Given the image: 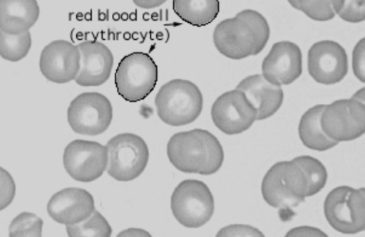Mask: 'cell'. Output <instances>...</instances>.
I'll return each mask as SVG.
<instances>
[{"label": "cell", "mask_w": 365, "mask_h": 237, "mask_svg": "<svg viewBox=\"0 0 365 237\" xmlns=\"http://www.w3.org/2000/svg\"><path fill=\"white\" fill-rule=\"evenodd\" d=\"M269 33L266 19L257 11L245 9L215 26L213 42L221 54L239 60L259 53L265 47Z\"/></svg>", "instance_id": "6da1fadb"}, {"label": "cell", "mask_w": 365, "mask_h": 237, "mask_svg": "<svg viewBox=\"0 0 365 237\" xmlns=\"http://www.w3.org/2000/svg\"><path fill=\"white\" fill-rule=\"evenodd\" d=\"M167 154L177 169L202 175L217 172L224 160L219 140L211 132L202 129L174 134L168 142Z\"/></svg>", "instance_id": "7a4b0ae2"}, {"label": "cell", "mask_w": 365, "mask_h": 237, "mask_svg": "<svg viewBox=\"0 0 365 237\" xmlns=\"http://www.w3.org/2000/svg\"><path fill=\"white\" fill-rule=\"evenodd\" d=\"M155 105L159 118L165 124L178 127L194 122L200 115L203 98L192 82L173 79L163 85L157 93Z\"/></svg>", "instance_id": "3957f363"}, {"label": "cell", "mask_w": 365, "mask_h": 237, "mask_svg": "<svg viewBox=\"0 0 365 237\" xmlns=\"http://www.w3.org/2000/svg\"><path fill=\"white\" fill-rule=\"evenodd\" d=\"M307 179L294 162L282 161L271 167L262 182V194L271 206L290 210L307 197Z\"/></svg>", "instance_id": "277c9868"}, {"label": "cell", "mask_w": 365, "mask_h": 237, "mask_svg": "<svg viewBox=\"0 0 365 237\" xmlns=\"http://www.w3.org/2000/svg\"><path fill=\"white\" fill-rule=\"evenodd\" d=\"M158 78V65L147 53L132 52L123 56L115 72L117 92L125 100H144L154 90Z\"/></svg>", "instance_id": "5b68a950"}, {"label": "cell", "mask_w": 365, "mask_h": 237, "mask_svg": "<svg viewBox=\"0 0 365 237\" xmlns=\"http://www.w3.org/2000/svg\"><path fill=\"white\" fill-rule=\"evenodd\" d=\"M170 207L180 224L187 228H199L211 218L215 209L214 198L204 182L186 179L174 189Z\"/></svg>", "instance_id": "8992f818"}, {"label": "cell", "mask_w": 365, "mask_h": 237, "mask_svg": "<svg viewBox=\"0 0 365 237\" xmlns=\"http://www.w3.org/2000/svg\"><path fill=\"white\" fill-rule=\"evenodd\" d=\"M325 217L330 226L344 234L365 228V191L348 186L334 188L324 203Z\"/></svg>", "instance_id": "52a82bcc"}, {"label": "cell", "mask_w": 365, "mask_h": 237, "mask_svg": "<svg viewBox=\"0 0 365 237\" xmlns=\"http://www.w3.org/2000/svg\"><path fill=\"white\" fill-rule=\"evenodd\" d=\"M108 173L113 179L128 181L138 177L145 169L149 150L144 139L133 133H121L106 144Z\"/></svg>", "instance_id": "ba28073f"}, {"label": "cell", "mask_w": 365, "mask_h": 237, "mask_svg": "<svg viewBox=\"0 0 365 237\" xmlns=\"http://www.w3.org/2000/svg\"><path fill=\"white\" fill-rule=\"evenodd\" d=\"M113 119L111 102L104 95L86 92L77 95L67 110V120L76 133L94 136L104 132Z\"/></svg>", "instance_id": "9c48e42d"}, {"label": "cell", "mask_w": 365, "mask_h": 237, "mask_svg": "<svg viewBox=\"0 0 365 237\" xmlns=\"http://www.w3.org/2000/svg\"><path fill=\"white\" fill-rule=\"evenodd\" d=\"M320 124L326 135L334 141L355 139L365 131L364 102L352 97L325 105Z\"/></svg>", "instance_id": "30bf717a"}, {"label": "cell", "mask_w": 365, "mask_h": 237, "mask_svg": "<svg viewBox=\"0 0 365 237\" xmlns=\"http://www.w3.org/2000/svg\"><path fill=\"white\" fill-rule=\"evenodd\" d=\"M63 162L73 179L91 182L99 178L107 167V148L97 142L75 139L66 147Z\"/></svg>", "instance_id": "8fae6325"}, {"label": "cell", "mask_w": 365, "mask_h": 237, "mask_svg": "<svg viewBox=\"0 0 365 237\" xmlns=\"http://www.w3.org/2000/svg\"><path fill=\"white\" fill-rule=\"evenodd\" d=\"M215 125L227 135L240 134L256 120L257 112L245 94L237 89L220 95L211 107Z\"/></svg>", "instance_id": "7c38bea8"}, {"label": "cell", "mask_w": 365, "mask_h": 237, "mask_svg": "<svg viewBox=\"0 0 365 237\" xmlns=\"http://www.w3.org/2000/svg\"><path fill=\"white\" fill-rule=\"evenodd\" d=\"M308 71L317 83L331 85L340 82L348 72V58L338 43L326 40L314 43L308 51Z\"/></svg>", "instance_id": "4fadbf2b"}, {"label": "cell", "mask_w": 365, "mask_h": 237, "mask_svg": "<svg viewBox=\"0 0 365 237\" xmlns=\"http://www.w3.org/2000/svg\"><path fill=\"white\" fill-rule=\"evenodd\" d=\"M80 61L81 54L77 45L66 40H55L43 48L39 68L49 81L66 83L76 78Z\"/></svg>", "instance_id": "5bb4252c"}, {"label": "cell", "mask_w": 365, "mask_h": 237, "mask_svg": "<svg viewBox=\"0 0 365 237\" xmlns=\"http://www.w3.org/2000/svg\"><path fill=\"white\" fill-rule=\"evenodd\" d=\"M263 77L281 86L296 80L302 73V55L294 43L282 41L275 43L262 64Z\"/></svg>", "instance_id": "9a60e30c"}, {"label": "cell", "mask_w": 365, "mask_h": 237, "mask_svg": "<svg viewBox=\"0 0 365 237\" xmlns=\"http://www.w3.org/2000/svg\"><path fill=\"white\" fill-rule=\"evenodd\" d=\"M80 69L76 83L84 87L99 86L109 78L114 63L112 51L98 41H84L78 45Z\"/></svg>", "instance_id": "2e32d148"}, {"label": "cell", "mask_w": 365, "mask_h": 237, "mask_svg": "<svg viewBox=\"0 0 365 237\" xmlns=\"http://www.w3.org/2000/svg\"><path fill=\"white\" fill-rule=\"evenodd\" d=\"M95 210L93 196L80 188H66L54 194L47 204L49 216L65 225L78 223Z\"/></svg>", "instance_id": "e0dca14e"}, {"label": "cell", "mask_w": 365, "mask_h": 237, "mask_svg": "<svg viewBox=\"0 0 365 237\" xmlns=\"http://www.w3.org/2000/svg\"><path fill=\"white\" fill-rule=\"evenodd\" d=\"M257 112L256 120L273 115L281 107L284 93L280 86L274 85L259 74L249 75L237 85Z\"/></svg>", "instance_id": "ac0fdd59"}, {"label": "cell", "mask_w": 365, "mask_h": 237, "mask_svg": "<svg viewBox=\"0 0 365 237\" xmlns=\"http://www.w3.org/2000/svg\"><path fill=\"white\" fill-rule=\"evenodd\" d=\"M39 14L36 0H0V29L14 35L26 32Z\"/></svg>", "instance_id": "d6986e66"}, {"label": "cell", "mask_w": 365, "mask_h": 237, "mask_svg": "<svg viewBox=\"0 0 365 237\" xmlns=\"http://www.w3.org/2000/svg\"><path fill=\"white\" fill-rule=\"evenodd\" d=\"M325 105H317L308 109L302 116L299 124V136L303 144L309 149L325 151L338 144L323 132L320 119Z\"/></svg>", "instance_id": "ffe728a7"}, {"label": "cell", "mask_w": 365, "mask_h": 237, "mask_svg": "<svg viewBox=\"0 0 365 237\" xmlns=\"http://www.w3.org/2000/svg\"><path fill=\"white\" fill-rule=\"evenodd\" d=\"M173 9L183 21L201 27L210 24L220 12L219 0H173Z\"/></svg>", "instance_id": "44dd1931"}, {"label": "cell", "mask_w": 365, "mask_h": 237, "mask_svg": "<svg viewBox=\"0 0 365 237\" xmlns=\"http://www.w3.org/2000/svg\"><path fill=\"white\" fill-rule=\"evenodd\" d=\"M301 167L307 179V196L319 192L325 186L327 172L324 164L311 156L302 155L293 159Z\"/></svg>", "instance_id": "7402d4cb"}, {"label": "cell", "mask_w": 365, "mask_h": 237, "mask_svg": "<svg viewBox=\"0 0 365 237\" xmlns=\"http://www.w3.org/2000/svg\"><path fill=\"white\" fill-rule=\"evenodd\" d=\"M31 46L29 31L21 34H9L0 29V56L5 60L16 62L24 58Z\"/></svg>", "instance_id": "603a6c76"}, {"label": "cell", "mask_w": 365, "mask_h": 237, "mask_svg": "<svg viewBox=\"0 0 365 237\" xmlns=\"http://www.w3.org/2000/svg\"><path fill=\"white\" fill-rule=\"evenodd\" d=\"M294 9L300 10L310 19L325 21L337 14L341 0H287Z\"/></svg>", "instance_id": "cb8c5ba5"}, {"label": "cell", "mask_w": 365, "mask_h": 237, "mask_svg": "<svg viewBox=\"0 0 365 237\" xmlns=\"http://www.w3.org/2000/svg\"><path fill=\"white\" fill-rule=\"evenodd\" d=\"M69 236H110L112 228L106 218L98 211H93L86 220L73 225H67Z\"/></svg>", "instance_id": "d4e9b609"}, {"label": "cell", "mask_w": 365, "mask_h": 237, "mask_svg": "<svg viewBox=\"0 0 365 237\" xmlns=\"http://www.w3.org/2000/svg\"><path fill=\"white\" fill-rule=\"evenodd\" d=\"M43 223L42 219L36 214L22 212L12 220L9 226V236L12 237L41 236Z\"/></svg>", "instance_id": "484cf974"}, {"label": "cell", "mask_w": 365, "mask_h": 237, "mask_svg": "<svg viewBox=\"0 0 365 237\" xmlns=\"http://www.w3.org/2000/svg\"><path fill=\"white\" fill-rule=\"evenodd\" d=\"M337 14L347 22L363 21L365 19V0H341Z\"/></svg>", "instance_id": "4316f807"}, {"label": "cell", "mask_w": 365, "mask_h": 237, "mask_svg": "<svg viewBox=\"0 0 365 237\" xmlns=\"http://www.w3.org/2000/svg\"><path fill=\"white\" fill-rule=\"evenodd\" d=\"M16 194V184L13 177L0 167V211L12 202Z\"/></svg>", "instance_id": "83f0119b"}, {"label": "cell", "mask_w": 365, "mask_h": 237, "mask_svg": "<svg viewBox=\"0 0 365 237\" xmlns=\"http://www.w3.org/2000/svg\"><path fill=\"white\" fill-rule=\"evenodd\" d=\"M364 38L361 39L355 46L352 53V67L356 77L364 82Z\"/></svg>", "instance_id": "f1b7e54d"}, {"label": "cell", "mask_w": 365, "mask_h": 237, "mask_svg": "<svg viewBox=\"0 0 365 237\" xmlns=\"http://www.w3.org/2000/svg\"><path fill=\"white\" fill-rule=\"evenodd\" d=\"M258 229L248 225H230L222 228L217 236H263Z\"/></svg>", "instance_id": "f546056e"}, {"label": "cell", "mask_w": 365, "mask_h": 237, "mask_svg": "<svg viewBox=\"0 0 365 237\" xmlns=\"http://www.w3.org/2000/svg\"><path fill=\"white\" fill-rule=\"evenodd\" d=\"M286 236H327V235L317 228L302 226L290 230Z\"/></svg>", "instance_id": "4dcf8cb0"}, {"label": "cell", "mask_w": 365, "mask_h": 237, "mask_svg": "<svg viewBox=\"0 0 365 237\" xmlns=\"http://www.w3.org/2000/svg\"><path fill=\"white\" fill-rule=\"evenodd\" d=\"M167 0H133L139 8L150 9L160 6Z\"/></svg>", "instance_id": "1f68e13d"}, {"label": "cell", "mask_w": 365, "mask_h": 237, "mask_svg": "<svg viewBox=\"0 0 365 237\" xmlns=\"http://www.w3.org/2000/svg\"><path fill=\"white\" fill-rule=\"evenodd\" d=\"M150 236L149 233L148 232H146L144 230H142V229H138V228H130V229H127V230H125L123 231H122L121 233H119L118 236Z\"/></svg>", "instance_id": "d6a6232c"}]
</instances>
